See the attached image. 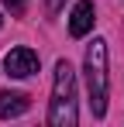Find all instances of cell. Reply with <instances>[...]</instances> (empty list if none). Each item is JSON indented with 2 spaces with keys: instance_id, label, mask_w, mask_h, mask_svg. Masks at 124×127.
<instances>
[{
  "instance_id": "cell-6",
  "label": "cell",
  "mask_w": 124,
  "mask_h": 127,
  "mask_svg": "<svg viewBox=\"0 0 124 127\" xmlns=\"http://www.w3.org/2000/svg\"><path fill=\"white\" fill-rule=\"evenodd\" d=\"M62 7H65V0H45V10L48 14H59Z\"/></svg>"
},
{
  "instance_id": "cell-1",
  "label": "cell",
  "mask_w": 124,
  "mask_h": 127,
  "mask_svg": "<svg viewBox=\"0 0 124 127\" xmlns=\"http://www.w3.org/2000/svg\"><path fill=\"white\" fill-rule=\"evenodd\" d=\"M76 69L69 59L55 62V83H52V103H48V127H76Z\"/></svg>"
},
{
  "instance_id": "cell-2",
  "label": "cell",
  "mask_w": 124,
  "mask_h": 127,
  "mask_svg": "<svg viewBox=\"0 0 124 127\" xmlns=\"http://www.w3.org/2000/svg\"><path fill=\"white\" fill-rule=\"evenodd\" d=\"M83 72H86L90 110H93V117H103V113H107V96H110V72H107V41H103V38H93V41L86 45Z\"/></svg>"
},
{
  "instance_id": "cell-4",
  "label": "cell",
  "mask_w": 124,
  "mask_h": 127,
  "mask_svg": "<svg viewBox=\"0 0 124 127\" xmlns=\"http://www.w3.org/2000/svg\"><path fill=\"white\" fill-rule=\"evenodd\" d=\"M93 21H97V7H93V0H79V3L72 7V17H69V34H72V38L90 34Z\"/></svg>"
},
{
  "instance_id": "cell-8",
  "label": "cell",
  "mask_w": 124,
  "mask_h": 127,
  "mask_svg": "<svg viewBox=\"0 0 124 127\" xmlns=\"http://www.w3.org/2000/svg\"><path fill=\"white\" fill-rule=\"evenodd\" d=\"M0 24H3V17H0Z\"/></svg>"
},
{
  "instance_id": "cell-5",
  "label": "cell",
  "mask_w": 124,
  "mask_h": 127,
  "mask_svg": "<svg viewBox=\"0 0 124 127\" xmlns=\"http://www.w3.org/2000/svg\"><path fill=\"white\" fill-rule=\"evenodd\" d=\"M31 106L28 93H0V120H10V117H21L24 110Z\"/></svg>"
},
{
  "instance_id": "cell-3",
  "label": "cell",
  "mask_w": 124,
  "mask_h": 127,
  "mask_svg": "<svg viewBox=\"0 0 124 127\" xmlns=\"http://www.w3.org/2000/svg\"><path fill=\"white\" fill-rule=\"evenodd\" d=\"M38 52H31V48H10L7 55H3V69H7V76H14V79H28V76H35L38 72Z\"/></svg>"
},
{
  "instance_id": "cell-7",
  "label": "cell",
  "mask_w": 124,
  "mask_h": 127,
  "mask_svg": "<svg viewBox=\"0 0 124 127\" xmlns=\"http://www.w3.org/2000/svg\"><path fill=\"white\" fill-rule=\"evenodd\" d=\"M3 3H7V7H10V10H21V7H24V3H28V0H3Z\"/></svg>"
}]
</instances>
